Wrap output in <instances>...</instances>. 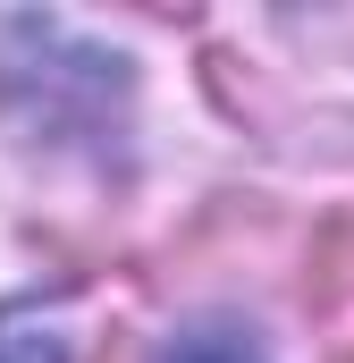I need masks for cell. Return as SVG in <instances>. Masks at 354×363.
<instances>
[{"label":"cell","mask_w":354,"mask_h":363,"mask_svg":"<svg viewBox=\"0 0 354 363\" xmlns=\"http://www.w3.org/2000/svg\"><path fill=\"white\" fill-rule=\"evenodd\" d=\"M169 363H270V355L245 321H194V330H177Z\"/></svg>","instance_id":"3957f363"},{"label":"cell","mask_w":354,"mask_h":363,"mask_svg":"<svg viewBox=\"0 0 354 363\" xmlns=\"http://www.w3.org/2000/svg\"><path fill=\"white\" fill-rule=\"evenodd\" d=\"M338 363H354V355H338Z\"/></svg>","instance_id":"5b68a950"},{"label":"cell","mask_w":354,"mask_h":363,"mask_svg":"<svg viewBox=\"0 0 354 363\" xmlns=\"http://www.w3.org/2000/svg\"><path fill=\"white\" fill-rule=\"evenodd\" d=\"M101 363H135V347H127V338H110V355H101Z\"/></svg>","instance_id":"277c9868"},{"label":"cell","mask_w":354,"mask_h":363,"mask_svg":"<svg viewBox=\"0 0 354 363\" xmlns=\"http://www.w3.org/2000/svg\"><path fill=\"white\" fill-rule=\"evenodd\" d=\"M0 363H68V330L42 304H8L0 313Z\"/></svg>","instance_id":"7a4b0ae2"},{"label":"cell","mask_w":354,"mask_h":363,"mask_svg":"<svg viewBox=\"0 0 354 363\" xmlns=\"http://www.w3.org/2000/svg\"><path fill=\"white\" fill-rule=\"evenodd\" d=\"M304 304L312 313H346L354 304V203H338L312 237V271H304Z\"/></svg>","instance_id":"6da1fadb"}]
</instances>
